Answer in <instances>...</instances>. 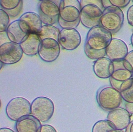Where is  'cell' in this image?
Returning a JSON list of instances; mask_svg holds the SVG:
<instances>
[{"mask_svg": "<svg viewBox=\"0 0 133 132\" xmlns=\"http://www.w3.org/2000/svg\"><path fill=\"white\" fill-rule=\"evenodd\" d=\"M58 24L62 28H75L80 22L81 4L78 0H61Z\"/></svg>", "mask_w": 133, "mask_h": 132, "instance_id": "obj_1", "label": "cell"}, {"mask_svg": "<svg viewBox=\"0 0 133 132\" xmlns=\"http://www.w3.org/2000/svg\"><path fill=\"white\" fill-rule=\"evenodd\" d=\"M96 99L99 107L108 112L120 107L123 100L120 92L111 86L100 88L97 93Z\"/></svg>", "mask_w": 133, "mask_h": 132, "instance_id": "obj_2", "label": "cell"}, {"mask_svg": "<svg viewBox=\"0 0 133 132\" xmlns=\"http://www.w3.org/2000/svg\"><path fill=\"white\" fill-rule=\"evenodd\" d=\"M124 14L122 10L115 6H110L103 10L100 25L112 34L117 33L123 26Z\"/></svg>", "mask_w": 133, "mask_h": 132, "instance_id": "obj_3", "label": "cell"}, {"mask_svg": "<svg viewBox=\"0 0 133 132\" xmlns=\"http://www.w3.org/2000/svg\"><path fill=\"white\" fill-rule=\"evenodd\" d=\"M112 34L101 25L95 26L88 31L85 43L90 48L100 50L107 48L112 39Z\"/></svg>", "mask_w": 133, "mask_h": 132, "instance_id": "obj_4", "label": "cell"}, {"mask_svg": "<svg viewBox=\"0 0 133 132\" xmlns=\"http://www.w3.org/2000/svg\"><path fill=\"white\" fill-rule=\"evenodd\" d=\"M55 111L53 101L49 98L39 96L35 98L31 104V114L41 123L49 121Z\"/></svg>", "mask_w": 133, "mask_h": 132, "instance_id": "obj_5", "label": "cell"}, {"mask_svg": "<svg viewBox=\"0 0 133 132\" xmlns=\"http://www.w3.org/2000/svg\"><path fill=\"white\" fill-rule=\"evenodd\" d=\"M60 1L42 0L38 4V13L44 25H54L58 22Z\"/></svg>", "mask_w": 133, "mask_h": 132, "instance_id": "obj_6", "label": "cell"}, {"mask_svg": "<svg viewBox=\"0 0 133 132\" xmlns=\"http://www.w3.org/2000/svg\"><path fill=\"white\" fill-rule=\"evenodd\" d=\"M31 103L25 98H13L6 106V114L10 120L17 122L22 117L31 114Z\"/></svg>", "mask_w": 133, "mask_h": 132, "instance_id": "obj_7", "label": "cell"}, {"mask_svg": "<svg viewBox=\"0 0 133 132\" xmlns=\"http://www.w3.org/2000/svg\"><path fill=\"white\" fill-rule=\"evenodd\" d=\"M103 10L98 6L88 4L81 8L80 22L86 28L91 29L100 25Z\"/></svg>", "mask_w": 133, "mask_h": 132, "instance_id": "obj_8", "label": "cell"}, {"mask_svg": "<svg viewBox=\"0 0 133 132\" xmlns=\"http://www.w3.org/2000/svg\"><path fill=\"white\" fill-rule=\"evenodd\" d=\"M23 53L20 44L9 41L0 46V61L4 65L18 63L21 59Z\"/></svg>", "mask_w": 133, "mask_h": 132, "instance_id": "obj_9", "label": "cell"}, {"mask_svg": "<svg viewBox=\"0 0 133 132\" xmlns=\"http://www.w3.org/2000/svg\"><path fill=\"white\" fill-rule=\"evenodd\" d=\"M60 53V47L58 41L47 38L42 41L38 54L43 61L52 62L57 59Z\"/></svg>", "mask_w": 133, "mask_h": 132, "instance_id": "obj_10", "label": "cell"}, {"mask_svg": "<svg viewBox=\"0 0 133 132\" xmlns=\"http://www.w3.org/2000/svg\"><path fill=\"white\" fill-rule=\"evenodd\" d=\"M58 41L63 49L71 51L79 46L81 36L75 28H62L60 31Z\"/></svg>", "mask_w": 133, "mask_h": 132, "instance_id": "obj_11", "label": "cell"}, {"mask_svg": "<svg viewBox=\"0 0 133 132\" xmlns=\"http://www.w3.org/2000/svg\"><path fill=\"white\" fill-rule=\"evenodd\" d=\"M6 32L10 41L20 44L30 31L29 26L24 21L18 19L9 24Z\"/></svg>", "mask_w": 133, "mask_h": 132, "instance_id": "obj_12", "label": "cell"}, {"mask_svg": "<svg viewBox=\"0 0 133 132\" xmlns=\"http://www.w3.org/2000/svg\"><path fill=\"white\" fill-rule=\"evenodd\" d=\"M131 115L125 108L119 107L109 112L107 120L114 126L117 130L125 129L129 125Z\"/></svg>", "mask_w": 133, "mask_h": 132, "instance_id": "obj_13", "label": "cell"}, {"mask_svg": "<svg viewBox=\"0 0 133 132\" xmlns=\"http://www.w3.org/2000/svg\"><path fill=\"white\" fill-rule=\"evenodd\" d=\"M114 70L111 78L123 83L132 78L133 70L130 64L125 59L113 61Z\"/></svg>", "mask_w": 133, "mask_h": 132, "instance_id": "obj_14", "label": "cell"}, {"mask_svg": "<svg viewBox=\"0 0 133 132\" xmlns=\"http://www.w3.org/2000/svg\"><path fill=\"white\" fill-rule=\"evenodd\" d=\"M106 56L111 60L124 59L128 53L126 43L118 38H113L105 49Z\"/></svg>", "mask_w": 133, "mask_h": 132, "instance_id": "obj_15", "label": "cell"}, {"mask_svg": "<svg viewBox=\"0 0 133 132\" xmlns=\"http://www.w3.org/2000/svg\"><path fill=\"white\" fill-rule=\"evenodd\" d=\"M41 122L31 114L22 117L15 124L17 132H39Z\"/></svg>", "mask_w": 133, "mask_h": 132, "instance_id": "obj_16", "label": "cell"}, {"mask_svg": "<svg viewBox=\"0 0 133 132\" xmlns=\"http://www.w3.org/2000/svg\"><path fill=\"white\" fill-rule=\"evenodd\" d=\"M42 40L37 33H29L20 44L22 50L28 56H34L38 53Z\"/></svg>", "mask_w": 133, "mask_h": 132, "instance_id": "obj_17", "label": "cell"}, {"mask_svg": "<svg viewBox=\"0 0 133 132\" xmlns=\"http://www.w3.org/2000/svg\"><path fill=\"white\" fill-rule=\"evenodd\" d=\"M113 70V61L107 57L96 60L93 64V71L95 74L101 79L110 78Z\"/></svg>", "mask_w": 133, "mask_h": 132, "instance_id": "obj_18", "label": "cell"}, {"mask_svg": "<svg viewBox=\"0 0 133 132\" xmlns=\"http://www.w3.org/2000/svg\"><path fill=\"white\" fill-rule=\"evenodd\" d=\"M22 0H1V8L4 10L11 18L20 14L23 8Z\"/></svg>", "mask_w": 133, "mask_h": 132, "instance_id": "obj_19", "label": "cell"}, {"mask_svg": "<svg viewBox=\"0 0 133 132\" xmlns=\"http://www.w3.org/2000/svg\"><path fill=\"white\" fill-rule=\"evenodd\" d=\"M19 19L24 21L28 25L31 33H38L43 26L38 14L34 12H25L20 16Z\"/></svg>", "mask_w": 133, "mask_h": 132, "instance_id": "obj_20", "label": "cell"}, {"mask_svg": "<svg viewBox=\"0 0 133 132\" xmlns=\"http://www.w3.org/2000/svg\"><path fill=\"white\" fill-rule=\"evenodd\" d=\"M60 32L59 28L54 25H44L37 34L42 41L47 38H51L58 41Z\"/></svg>", "mask_w": 133, "mask_h": 132, "instance_id": "obj_21", "label": "cell"}, {"mask_svg": "<svg viewBox=\"0 0 133 132\" xmlns=\"http://www.w3.org/2000/svg\"><path fill=\"white\" fill-rule=\"evenodd\" d=\"M119 92L123 100L126 102L133 103V78L122 83Z\"/></svg>", "mask_w": 133, "mask_h": 132, "instance_id": "obj_22", "label": "cell"}, {"mask_svg": "<svg viewBox=\"0 0 133 132\" xmlns=\"http://www.w3.org/2000/svg\"><path fill=\"white\" fill-rule=\"evenodd\" d=\"M114 126L108 120H101L95 123L92 132H117Z\"/></svg>", "mask_w": 133, "mask_h": 132, "instance_id": "obj_23", "label": "cell"}, {"mask_svg": "<svg viewBox=\"0 0 133 132\" xmlns=\"http://www.w3.org/2000/svg\"><path fill=\"white\" fill-rule=\"evenodd\" d=\"M84 50L86 55L89 58L95 61L102 57H105V56L106 55L105 49L100 50L93 49L90 48L86 43L84 44Z\"/></svg>", "mask_w": 133, "mask_h": 132, "instance_id": "obj_24", "label": "cell"}, {"mask_svg": "<svg viewBox=\"0 0 133 132\" xmlns=\"http://www.w3.org/2000/svg\"><path fill=\"white\" fill-rule=\"evenodd\" d=\"M10 17L2 9L0 8V32H6L9 25Z\"/></svg>", "mask_w": 133, "mask_h": 132, "instance_id": "obj_25", "label": "cell"}, {"mask_svg": "<svg viewBox=\"0 0 133 132\" xmlns=\"http://www.w3.org/2000/svg\"><path fill=\"white\" fill-rule=\"evenodd\" d=\"M130 0H110L111 6L119 8L126 7L130 2Z\"/></svg>", "mask_w": 133, "mask_h": 132, "instance_id": "obj_26", "label": "cell"}, {"mask_svg": "<svg viewBox=\"0 0 133 132\" xmlns=\"http://www.w3.org/2000/svg\"><path fill=\"white\" fill-rule=\"evenodd\" d=\"M80 4H81V7H83V6H85L87 4H95L98 7H99L102 10L104 9V8L103 7L102 4V1L99 0H81L79 1Z\"/></svg>", "mask_w": 133, "mask_h": 132, "instance_id": "obj_27", "label": "cell"}, {"mask_svg": "<svg viewBox=\"0 0 133 132\" xmlns=\"http://www.w3.org/2000/svg\"><path fill=\"white\" fill-rule=\"evenodd\" d=\"M127 19L128 24L133 27V5L130 6L127 10Z\"/></svg>", "mask_w": 133, "mask_h": 132, "instance_id": "obj_28", "label": "cell"}, {"mask_svg": "<svg viewBox=\"0 0 133 132\" xmlns=\"http://www.w3.org/2000/svg\"><path fill=\"white\" fill-rule=\"evenodd\" d=\"M39 132H57L56 129L49 124L42 125Z\"/></svg>", "mask_w": 133, "mask_h": 132, "instance_id": "obj_29", "label": "cell"}, {"mask_svg": "<svg viewBox=\"0 0 133 132\" xmlns=\"http://www.w3.org/2000/svg\"><path fill=\"white\" fill-rule=\"evenodd\" d=\"M130 64L133 70V50L128 52L126 56L124 58Z\"/></svg>", "mask_w": 133, "mask_h": 132, "instance_id": "obj_30", "label": "cell"}, {"mask_svg": "<svg viewBox=\"0 0 133 132\" xmlns=\"http://www.w3.org/2000/svg\"><path fill=\"white\" fill-rule=\"evenodd\" d=\"M125 108L129 113L131 115H133V103H125Z\"/></svg>", "mask_w": 133, "mask_h": 132, "instance_id": "obj_31", "label": "cell"}, {"mask_svg": "<svg viewBox=\"0 0 133 132\" xmlns=\"http://www.w3.org/2000/svg\"><path fill=\"white\" fill-rule=\"evenodd\" d=\"M102 4L103 7L104 9L107 7H109L110 6H112L110 2V0H102Z\"/></svg>", "mask_w": 133, "mask_h": 132, "instance_id": "obj_32", "label": "cell"}, {"mask_svg": "<svg viewBox=\"0 0 133 132\" xmlns=\"http://www.w3.org/2000/svg\"><path fill=\"white\" fill-rule=\"evenodd\" d=\"M125 132H133V121L130 123L128 126L125 129Z\"/></svg>", "mask_w": 133, "mask_h": 132, "instance_id": "obj_33", "label": "cell"}, {"mask_svg": "<svg viewBox=\"0 0 133 132\" xmlns=\"http://www.w3.org/2000/svg\"><path fill=\"white\" fill-rule=\"evenodd\" d=\"M0 132H15V131L8 127H2L0 128Z\"/></svg>", "mask_w": 133, "mask_h": 132, "instance_id": "obj_34", "label": "cell"}, {"mask_svg": "<svg viewBox=\"0 0 133 132\" xmlns=\"http://www.w3.org/2000/svg\"><path fill=\"white\" fill-rule=\"evenodd\" d=\"M130 42H131V46H132L133 47V33L130 37Z\"/></svg>", "mask_w": 133, "mask_h": 132, "instance_id": "obj_35", "label": "cell"}, {"mask_svg": "<svg viewBox=\"0 0 133 132\" xmlns=\"http://www.w3.org/2000/svg\"><path fill=\"white\" fill-rule=\"evenodd\" d=\"M117 132H124L123 130H117Z\"/></svg>", "mask_w": 133, "mask_h": 132, "instance_id": "obj_36", "label": "cell"}, {"mask_svg": "<svg viewBox=\"0 0 133 132\" xmlns=\"http://www.w3.org/2000/svg\"><path fill=\"white\" fill-rule=\"evenodd\" d=\"M132 1V3H133V0H132V1Z\"/></svg>", "mask_w": 133, "mask_h": 132, "instance_id": "obj_37", "label": "cell"}, {"mask_svg": "<svg viewBox=\"0 0 133 132\" xmlns=\"http://www.w3.org/2000/svg\"><path fill=\"white\" fill-rule=\"evenodd\" d=\"M132 78H133V77H132Z\"/></svg>", "mask_w": 133, "mask_h": 132, "instance_id": "obj_38", "label": "cell"}]
</instances>
